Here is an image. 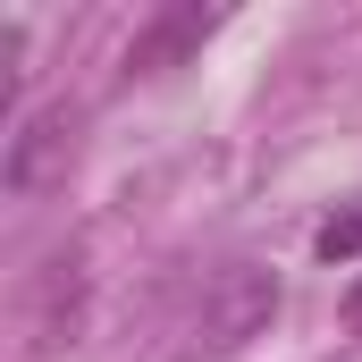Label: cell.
Wrapping results in <instances>:
<instances>
[{
    "mask_svg": "<svg viewBox=\"0 0 362 362\" xmlns=\"http://www.w3.org/2000/svg\"><path fill=\"white\" fill-rule=\"evenodd\" d=\"M270 312H278V278L236 262V270H219V295L202 303V346H245Z\"/></svg>",
    "mask_w": 362,
    "mask_h": 362,
    "instance_id": "6da1fadb",
    "label": "cell"
},
{
    "mask_svg": "<svg viewBox=\"0 0 362 362\" xmlns=\"http://www.w3.org/2000/svg\"><path fill=\"white\" fill-rule=\"evenodd\" d=\"M68 152H76V118H68V110H42V118H25V127L8 135V160H0L8 194H42V185L68 169Z\"/></svg>",
    "mask_w": 362,
    "mask_h": 362,
    "instance_id": "7a4b0ae2",
    "label": "cell"
},
{
    "mask_svg": "<svg viewBox=\"0 0 362 362\" xmlns=\"http://www.w3.org/2000/svg\"><path fill=\"white\" fill-rule=\"evenodd\" d=\"M219 34V8H160L135 42H127V76H160V68H177L185 51H202Z\"/></svg>",
    "mask_w": 362,
    "mask_h": 362,
    "instance_id": "3957f363",
    "label": "cell"
},
{
    "mask_svg": "<svg viewBox=\"0 0 362 362\" xmlns=\"http://www.w3.org/2000/svg\"><path fill=\"white\" fill-rule=\"evenodd\" d=\"M312 253H320L329 270H346V262H362V194L346 202V211H329V219H320V236H312Z\"/></svg>",
    "mask_w": 362,
    "mask_h": 362,
    "instance_id": "277c9868",
    "label": "cell"
},
{
    "mask_svg": "<svg viewBox=\"0 0 362 362\" xmlns=\"http://www.w3.org/2000/svg\"><path fill=\"white\" fill-rule=\"evenodd\" d=\"M337 312H346V329H362V278L346 286V303H337Z\"/></svg>",
    "mask_w": 362,
    "mask_h": 362,
    "instance_id": "5b68a950",
    "label": "cell"
}]
</instances>
